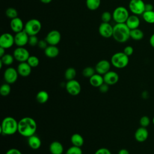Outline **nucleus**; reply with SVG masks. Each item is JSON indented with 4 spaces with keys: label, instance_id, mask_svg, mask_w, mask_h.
Wrapping results in <instances>:
<instances>
[{
    "label": "nucleus",
    "instance_id": "bb28decb",
    "mask_svg": "<svg viewBox=\"0 0 154 154\" xmlns=\"http://www.w3.org/2000/svg\"><path fill=\"white\" fill-rule=\"evenodd\" d=\"M130 37L134 40H141L144 37V32L138 28L134 29H131Z\"/></svg>",
    "mask_w": 154,
    "mask_h": 154
},
{
    "label": "nucleus",
    "instance_id": "2eb2a0df",
    "mask_svg": "<svg viewBox=\"0 0 154 154\" xmlns=\"http://www.w3.org/2000/svg\"><path fill=\"white\" fill-rule=\"evenodd\" d=\"M111 63L106 60H102L97 63L95 66V70L97 73L103 75L110 70Z\"/></svg>",
    "mask_w": 154,
    "mask_h": 154
},
{
    "label": "nucleus",
    "instance_id": "6ab92c4d",
    "mask_svg": "<svg viewBox=\"0 0 154 154\" xmlns=\"http://www.w3.org/2000/svg\"><path fill=\"white\" fill-rule=\"evenodd\" d=\"M10 26L11 30L14 32L17 33L23 31L24 29L25 25H23L22 20L20 18L17 17L11 19Z\"/></svg>",
    "mask_w": 154,
    "mask_h": 154
},
{
    "label": "nucleus",
    "instance_id": "423d86ee",
    "mask_svg": "<svg viewBox=\"0 0 154 154\" xmlns=\"http://www.w3.org/2000/svg\"><path fill=\"white\" fill-rule=\"evenodd\" d=\"M42 29V23L37 19H31L24 26V30L29 35H37Z\"/></svg>",
    "mask_w": 154,
    "mask_h": 154
},
{
    "label": "nucleus",
    "instance_id": "a18cd8bd",
    "mask_svg": "<svg viewBox=\"0 0 154 154\" xmlns=\"http://www.w3.org/2000/svg\"><path fill=\"white\" fill-rule=\"evenodd\" d=\"M153 10V6L152 4L147 3L145 4V11H151Z\"/></svg>",
    "mask_w": 154,
    "mask_h": 154
},
{
    "label": "nucleus",
    "instance_id": "a19ab883",
    "mask_svg": "<svg viewBox=\"0 0 154 154\" xmlns=\"http://www.w3.org/2000/svg\"><path fill=\"white\" fill-rule=\"evenodd\" d=\"M126 55H128V57L132 55L134 53V48L132 46H126L123 51Z\"/></svg>",
    "mask_w": 154,
    "mask_h": 154
},
{
    "label": "nucleus",
    "instance_id": "a878e982",
    "mask_svg": "<svg viewBox=\"0 0 154 154\" xmlns=\"http://www.w3.org/2000/svg\"><path fill=\"white\" fill-rule=\"evenodd\" d=\"M35 99L37 102L39 103H45L49 99V94L45 90L39 91L36 94Z\"/></svg>",
    "mask_w": 154,
    "mask_h": 154
},
{
    "label": "nucleus",
    "instance_id": "dca6fc26",
    "mask_svg": "<svg viewBox=\"0 0 154 154\" xmlns=\"http://www.w3.org/2000/svg\"><path fill=\"white\" fill-rule=\"evenodd\" d=\"M104 82L109 85H113L116 84L119 79L118 73L114 71L109 70L103 75Z\"/></svg>",
    "mask_w": 154,
    "mask_h": 154
},
{
    "label": "nucleus",
    "instance_id": "4be33fe9",
    "mask_svg": "<svg viewBox=\"0 0 154 154\" xmlns=\"http://www.w3.org/2000/svg\"><path fill=\"white\" fill-rule=\"evenodd\" d=\"M28 144L30 148L33 150H37L40 147L42 141L40 138L34 134L28 138Z\"/></svg>",
    "mask_w": 154,
    "mask_h": 154
},
{
    "label": "nucleus",
    "instance_id": "6e6552de",
    "mask_svg": "<svg viewBox=\"0 0 154 154\" xmlns=\"http://www.w3.org/2000/svg\"><path fill=\"white\" fill-rule=\"evenodd\" d=\"M65 87L67 93L72 96L78 95L81 91V85L80 83L75 79L67 81L66 83Z\"/></svg>",
    "mask_w": 154,
    "mask_h": 154
},
{
    "label": "nucleus",
    "instance_id": "4c0bfd02",
    "mask_svg": "<svg viewBox=\"0 0 154 154\" xmlns=\"http://www.w3.org/2000/svg\"><path fill=\"white\" fill-rule=\"evenodd\" d=\"M150 123V118L147 116H142L140 119V125L142 127L147 128Z\"/></svg>",
    "mask_w": 154,
    "mask_h": 154
},
{
    "label": "nucleus",
    "instance_id": "8fccbe9b",
    "mask_svg": "<svg viewBox=\"0 0 154 154\" xmlns=\"http://www.w3.org/2000/svg\"><path fill=\"white\" fill-rule=\"evenodd\" d=\"M40 1L43 4H49L52 1V0H40Z\"/></svg>",
    "mask_w": 154,
    "mask_h": 154
},
{
    "label": "nucleus",
    "instance_id": "7c9ffc66",
    "mask_svg": "<svg viewBox=\"0 0 154 154\" xmlns=\"http://www.w3.org/2000/svg\"><path fill=\"white\" fill-rule=\"evenodd\" d=\"M14 60V57L13 55H11L9 54H5L2 57H1L0 61L3 63L4 65L10 66L13 64Z\"/></svg>",
    "mask_w": 154,
    "mask_h": 154
},
{
    "label": "nucleus",
    "instance_id": "39448f33",
    "mask_svg": "<svg viewBox=\"0 0 154 154\" xmlns=\"http://www.w3.org/2000/svg\"><path fill=\"white\" fill-rule=\"evenodd\" d=\"M112 19L116 23H126L128 18L129 16V11L126 8L123 6L116 7L112 13Z\"/></svg>",
    "mask_w": 154,
    "mask_h": 154
},
{
    "label": "nucleus",
    "instance_id": "a211bd4d",
    "mask_svg": "<svg viewBox=\"0 0 154 154\" xmlns=\"http://www.w3.org/2000/svg\"><path fill=\"white\" fill-rule=\"evenodd\" d=\"M31 68L32 67L29 65V64L25 61L19 63L16 69L19 75L22 77H27L31 73Z\"/></svg>",
    "mask_w": 154,
    "mask_h": 154
},
{
    "label": "nucleus",
    "instance_id": "7ed1b4c3",
    "mask_svg": "<svg viewBox=\"0 0 154 154\" xmlns=\"http://www.w3.org/2000/svg\"><path fill=\"white\" fill-rule=\"evenodd\" d=\"M18 130V122L12 117H5L1 125V132L4 135H12Z\"/></svg>",
    "mask_w": 154,
    "mask_h": 154
},
{
    "label": "nucleus",
    "instance_id": "e433bc0d",
    "mask_svg": "<svg viewBox=\"0 0 154 154\" xmlns=\"http://www.w3.org/2000/svg\"><path fill=\"white\" fill-rule=\"evenodd\" d=\"M112 19V14L109 11H104L101 15V19L102 22L109 23Z\"/></svg>",
    "mask_w": 154,
    "mask_h": 154
},
{
    "label": "nucleus",
    "instance_id": "1a4fd4ad",
    "mask_svg": "<svg viewBox=\"0 0 154 154\" xmlns=\"http://www.w3.org/2000/svg\"><path fill=\"white\" fill-rule=\"evenodd\" d=\"M13 55L14 59L19 63L26 61L30 56L29 51L24 47H17L13 51Z\"/></svg>",
    "mask_w": 154,
    "mask_h": 154
},
{
    "label": "nucleus",
    "instance_id": "f8f14e48",
    "mask_svg": "<svg viewBox=\"0 0 154 154\" xmlns=\"http://www.w3.org/2000/svg\"><path fill=\"white\" fill-rule=\"evenodd\" d=\"M29 35L23 29L16 33L14 35V43L17 47H23L28 43Z\"/></svg>",
    "mask_w": 154,
    "mask_h": 154
},
{
    "label": "nucleus",
    "instance_id": "f704fd0d",
    "mask_svg": "<svg viewBox=\"0 0 154 154\" xmlns=\"http://www.w3.org/2000/svg\"><path fill=\"white\" fill-rule=\"evenodd\" d=\"M5 14L8 18L12 19L17 17L18 13L16 9L13 7H9L5 10Z\"/></svg>",
    "mask_w": 154,
    "mask_h": 154
},
{
    "label": "nucleus",
    "instance_id": "b1692460",
    "mask_svg": "<svg viewBox=\"0 0 154 154\" xmlns=\"http://www.w3.org/2000/svg\"><path fill=\"white\" fill-rule=\"evenodd\" d=\"M44 51L45 55L50 58L57 57L60 52L59 49L57 47V46L54 45H48V46Z\"/></svg>",
    "mask_w": 154,
    "mask_h": 154
},
{
    "label": "nucleus",
    "instance_id": "de8ad7c7",
    "mask_svg": "<svg viewBox=\"0 0 154 154\" xmlns=\"http://www.w3.org/2000/svg\"><path fill=\"white\" fill-rule=\"evenodd\" d=\"M118 154H130L129 152L126 149H122L118 152Z\"/></svg>",
    "mask_w": 154,
    "mask_h": 154
},
{
    "label": "nucleus",
    "instance_id": "3c124183",
    "mask_svg": "<svg viewBox=\"0 0 154 154\" xmlns=\"http://www.w3.org/2000/svg\"><path fill=\"white\" fill-rule=\"evenodd\" d=\"M152 123H153V124L154 125V117H153V119H152Z\"/></svg>",
    "mask_w": 154,
    "mask_h": 154
},
{
    "label": "nucleus",
    "instance_id": "f3484780",
    "mask_svg": "<svg viewBox=\"0 0 154 154\" xmlns=\"http://www.w3.org/2000/svg\"><path fill=\"white\" fill-rule=\"evenodd\" d=\"M149 137V131L146 128L140 126L134 134V137L137 141L139 143L144 142Z\"/></svg>",
    "mask_w": 154,
    "mask_h": 154
},
{
    "label": "nucleus",
    "instance_id": "cd10ccee",
    "mask_svg": "<svg viewBox=\"0 0 154 154\" xmlns=\"http://www.w3.org/2000/svg\"><path fill=\"white\" fill-rule=\"evenodd\" d=\"M101 0H86L87 7L91 11L96 10L100 5Z\"/></svg>",
    "mask_w": 154,
    "mask_h": 154
},
{
    "label": "nucleus",
    "instance_id": "c756f323",
    "mask_svg": "<svg viewBox=\"0 0 154 154\" xmlns=\"http://www.w3.org/2000/svg\"><path fill=\"white\" fill-rule=\"evenodd\" d=\"M76 75V69L73 67L67 68L64 72V78L67 81L74 79Z\"/></svg>",
    "mask_w": 154,
    "mask_h": 154
},
{
    "label": "nucleus",
    "instance_id": "72a5a7b5",
    "mask_svg": "<svg viewBox=\"0 0 154 154\" xmlns=\"http://www.w3.org/2000/svg\"><path fill=\"white\" fill-rule=\"evenodd\" d=\"M26 62L31 67H36L39 64V59L35 55H30Z\"/></svg>",
    "mask_w": 154,
    "mask_h": 154
},
{
    "label": "nucleus",
    "instance_id": "20e7f679",
    "mask_svg": "<svg viewBox=\"0 0 154 154\" xmlns=\"http://www.w3.org/2000/svg\"><path fill=\"white\" fill-rule=\"evenodd\" d=\"M129 57L123 52H118L112 55L111 58V64L117 69H123L129 63Z\"/></svg>",
    "mask_w": 154,
    "mask_h": 154
},
{
    "label": "nucleus",
    "instance_id": "ddd939ff",
    "mask_svg": "<svg viewBox=\"0 0 154 154\" xmlns=\"http://www.w3.org/2000/svg\"><path fill=\"white\" fill-rule=\"evenodd\" d=\"M61 34L60 32L56 29L52 30L49 31L46 37L45 40L49 44V45H54L57 46L61 40Z\"/></svg>",
    "mask_w": 154,
    "mask_h": 154
},
{
    "label": "nucleus",
    "instance_id": "f03ea898",
    "mask_svg": "<svg viewBox=\"0 0 154 154\" xmlns=\"http://www.w3.org/2000/svg\"><path fill=\"white\" fill-rule=\"evenodd\" d=\"M130 31L125 23H116L113 26L112 37L119 43H125L130 38Z\"/></svg>",
    "mask_w": 154,
    "mask_h": 154
},
{
    "label": "nucleus",
    "instance_id": "aec40b11",
    "mask_svg": "<svg viewBox=\"0 0 154 154\" xmlns=\"http://www.w3.org/2000/svg\"><path fill=\"white\" fill-rule=\"evenodd\" d=\"M125 23L130 29H134L139 27L140 24V20L137 15H129Z\"/></svg>",
    "mask_w": 154,
    "mask_h": 154
},
{
    "label": "nucleus",
    "instance_id": "9b49d317",
    "mask_svg": "<svg viewBox=\"0 0 154 154\" xmlns=\"http://www.w3.org/2000/svg\"><path fill=\"white\" fill-rule=\"evenodd\" d=\"M14 43V36L12 34L5 32L3 33L0 37V47L4 49L10 48Z\"/></svg>",
    "mask_w": 154,
    "mask_h": 154
},
{
    "label": "nucleus",
    "instance_id": "f257e3e1",
    "mask_svg": "<svg viewBox=\"0 0 154 154\" xmlns=\"http://www.w3.org/2000/svg\"><path fill=\"white\" fill-rule=\"evenodd\" d=\"M36 130L37 123L32 117H25L18 122L17 132L23 137L28 138L34 135Z\"/></svg>",
    "mask_w": 154,
    "mask_h": 154
},
{
    "label": "nucleus",
    "instance_id": "37998d69",
    "mask_svg": "<svg viewBox=\"0 0 154 154\" xmlns=\"http://www.w3.org/2000/svg\"><path fill=\"white\" fill-rule=\"evenodd\" d=\"M109 85H108L107 84H106V83H103V84H102L99 87V91L101 92V93H106L108 91V90H109Z\"/></svg>",
    "mask_w": 154,
    "mask_h": 154
},
{
    "label": "nucleus",
    "instance_id": "49530a36",
    "mask_svg": "<svg viewBox=\"0 0 154 154\" xmlns=\"http://www.w3.org/2000/svg\"><path fill=\"white\" fill-rule=\"evenodd\" d=\"M149 43L150 46L154 48V33L152 34L149 38Z\"/></svg>",
    "mask_w": 154,
    "mask_h": 154
},
{
    "label": "nucleus",
    "instance_id": "c9c22d12",
    "mask_svg": "<svg viewBox=\"0 0 154 154\" xmlns=\"http://www.w3.org/2000/svg\"><path fill=\"white\" fill-rule=\"evenodd\" d=\"M65 154H82V150L81 147L72 146L66 150Z\"/></svg>",
    "mask_w": 154,
    "mask_h": 154
},
{
    "label": "nucleus",
    "instance_id": "9d476101",
    "mask_svg": "<svg viewBox=\"0 0 154 154\" xmlns=\"http://www.w3.org/2000/svg\"><path fill=\"white\" fill-rule=\"evenodd\" d=\"M18 76L19 73L17 69L12 67L7 68L4 72V79L5 81L9 84L14 83L17 81Z\"/></svg>",
    "mask_w": 154,
    "mask_h": 154
},
{
    "label": "nucleus",
    "instance_id": "473e14b6",
    "mask_svg": "<svg viewBox=\"0 0 154 154\" xmlns=\"http://www.w3.org/2000/svg\"><path fill=\"white\" fill-rule=\"evenodd\" d=\"M82 73L84 77L90 78L93 75H94L96 73V70H95V68H93V67L88 66V67H85L83 69Z\"/></svg>",
    "mask_w": 154,
    "mask_h": 154
},
{
    "label": "nucleus",
    "instance_id": "2f4dec72",
    "mask_svg": "<svg viewBox=\"0 0 154 154\" xmlns=\"http://www.w3.org/2000/svg\"><path fill=\"white\" fill-rule=\"evenodd\" d=\"M11 92L10 84L8 83H4L1 85L0 87V94L2 96H7L9 95Z\"/></svg>",
    "mask_w": 154,
    "mask_h": 154
},
{
    "label": "nucleus",
    "instance_id": "09e8293b",
    "mask_svg": "<svg viewBox=\"0 0 154 154\" xmlns=\"http://www.w3.org/2000/svg\"><path fill=\"white\" fill-rule=\"evenodd\" d=\"M5 54V49H4V48L0 47V57H2Z\"/></svg>",
    "mask_w": 154,
    "mask_h": 154
},
{
    "label": "nucleus",
    "instance_id": "58836bf2",
    "mask_svg": "<svg viewBox=\"0 0 154 154\" xmlns=\"http://www.w3.org/2000/svg\"><path fill=\"white\" fill-rule=\"evenodd\" d=\"M38 39L37 35H29L28 44L31 46H35L38 45Z\"/></svg>",
    "mask_w": 154,
    "mask_h": 154
},
{
    "label": "nucleus",
    "instance_id": "4468645a",
    "mask_svg": "<svg viewBox=\"0 0 154 154\" xmlns=\"http://www.w3.org/2000/svg\"><path fill=\"white\" fill-rule=\"evenodd\" d=\"M99 34L106 38L112 37L113 26L107 22H102L99 26Z\"/></svg>",
    "mask_w": 154,
    "mask_h": 154
},
{
    "label": "nucleus",
    "instance_id": "c85d7f7f",
    "mask_svg": "<svg viewBox=\"0 0 154 154\" xmlns=\"http://www.w3.org/2000/svg\"><path fill=\"white\" fill-rule=\"evenodd\" d=\"M142 17L143 20L150 24L154 23V11L151 10V11H145L143 14Z\"/></svg>",
    "mask_w": 154,
    "mask_h": 154
},
{
    "label": "nucleus",
    "instance_id": "412c9836",
    "mask_svg": "<svg viewBox=\"0 0 154 154\" xmlns=\"http://www.w3.org/2000/svg\"><path fill=\"white\" fill-rule=\"evenodd\" d=\"M49 151L51 154H63L64 147L60 141H54L49 145Z\"/></svg>",
    "mask_w": 154,
    "mask_h": 154
},
{
    "label": "nucleus",
    "instance_id": "79ce46f5",
    "mask_svg": "<svg viewBox=\"0 0 154 154\" xmlns=\"http://www.w3.org/2000/svg\"><path fill=\"white\" fill-rule=\"evenodd\" d=\"M49 44L48 43V42H46V40H40L38 41V45L37 46H38V48L41 49H45L48 46Z\"/></svg>",
    "mask_w": 154,
    "mask_h": 154
},
{
    "label": "nucleus",
    "instance_id": "c03bdc74",
    "mask_svg": "<svg viewBox=\"0 0 154 154\" xmlns=\"http://www.w3.org/2000/svg\"><path fill=\"white\" fill-rule=\"evenodd\" d=\"M5 154H22V153L19 149H15V148H11L8 150L6 152Z\"/></svg>",
    "mask_w": 154,
    "mask_h": 154
},
{
    "label": "nucleus",
    "instance_id": "ea45409f",
    "mask_svg": "<svg viewBox=\"0 0 154 154\" xmlns=\"http://www.w3.org/2000/svg\"><path fill=\"white\" fill-rule=\"evenodd\" d=\"M94 154H112L111 151L105 147H101L98 149L94 153Z\"/></svg>",
    "mask_w": 154,
    "mask_h": 154
},
{
    "label": "nucleus",
    "instance_id": "393cba45",
    "mask_svg": "<svg viewBox=\"0 0 154 154\" xmlns=\"http://www.w3.org/2000/svg\"><path fill=\"white\" fill-rule=\"evenodd\" d=\"M70 141L72 146L81 147L84 143V140L83 137L78 133L73 134L70 137Z\"/></svg>",
    "mask_w": 154,
    "mask_h": 154
},
{
    "label": "nucleus",
    "instance_id": "5701e85b",
    "mask_svg": "<svg viewBox=\"0 0 154 154\" xmlns=\"http://www.w3.org/2000/svg\"><path fill=\"white\" fill-rule=\"evenodd\" d=\"M89 82L91 86L99 88L102 84L104 83L103 77L102 75L96 73L89 78Z\"/></svg>",
    "mask_w": 154,
    "mask_h": 154
},
{
    "label": "nucleus",
    "instance_id": "0eeeda50",
    "mask_svg": "<svg viewBox=\"0 0 154 154\" xmlns=\"http://www.w3.org/2000/svg\"><path fill=\"white\" fill-rule=\"evenodd\" d=\"M145 3L143 0H131L129 9L135 15H141L145 11Z\"/></svg>",
    "mask_w": 154,
    "mask_h": 154
}]
</instances>
